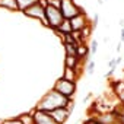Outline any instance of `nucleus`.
Here are the masks:
<instances>
[{
  "label": "nucleus",
  "mask_w": 124,
  "mask_h": 124,
  "mask_svg": "<svg viewBox=\"0 0 124 124\" xmlns=\"http://www.w3.org/2000/svg\"><path fill=\"white\" fill-rule=\"evenodd\" d=\"M69 101H70V99H67L66 96L60 95L58 92H55L54 89H51V91H48V92L39 99V102L37 104L35 109L50 112V111H53V109H55V108H63V107H66Z\"/></svg>",
  "instance_id": "1"
},
{
  "label": "nucleus",
  "mask_w": 124,
  "mask_h": 124,
  "mask_svg": "<svg viewBox=\"0 0 124 124\" xmlns=\"http://www.w3.org/2000/svg\"><path fill=\"white\" fill-rule=\"evenodd\" d=\"M44 19H45V26L51 28V29H57L60 26V23L63 22V15H61L60 9L53 8V6H45L44 8Z\"/></svg>",
  "instance_id": "2"
},
{
  "label": "nucleus",
  "mask_w": 124,
  "mask_h": 124,
  "mask_svg": "<svg viewBox=\"0 0 124 124\" xmlns=\"http://www.w3.org/2000/svg\"><path fill=\"white\" fill-rule=\"evenodd\" d=\"M53 89L55 92H58L60 95L66 96L67 99H73V96L76 93V83L75 82H70V80H66L63 78H60L58 80H55Z\"/></svg>",
  "instance_id": "3"
},
{
  "label": "nucleus",
  "mask_w": 124,
  "mask_h": 124,
  "mask_svg": "<svg viewBox=\"0 0 124 124\" xmlns=\"http://www.w3.org/2000/svg\"><path fill=\"white\" fill-rule=\"evenodd\" d=\"M60 12H61V15H63L64 19H72L76 15L82 13L83 9L75 2V0H61V3H60Z\"/></svg>",
  "instance_id": "4"
},
{
  "label": "nucleus",
  "mask_w": 124,
  "mask_h": 124,
  "mask_svg": "<svg viewBox=\"0 0 124 124\" xmlns=\"http://www.w3.org/2000/svg\"><path fill=\"white\" fill-rule=\"evenodd\" d=\"M22 13H23L25 16L31 18V19H37V21L42 22V25L45 26V19H44V8H42L38 2H37V3H34L32 6L26 8L25 10H22Z\"/></svg>",
  "instance_id": "5"
},
{
  "label": "nucleus",
  "mask_w": 124,
  "mask_h": 124,
  "mask_svg": "<svg viewBox=\"0 0 124 124\" xmlns=\"http://www.w3.org/2000/svg\"><path fill=\"white\" fill-rule=\"evenodd\" d=\"M32 115V123L34 124H57L53 117L50 115V112L47 111H39V109H34L31 112Z\"/></svg>",
  "instance_id": "6"
},
{
  "label": "nucleus",
  "mask_w": 124,
  "mask_h": 124,
  "mask_svg": "<svg viewBox=\"0 0 124 124\" xmlns=\"http://www.w3.org/2000/svg\"><path fill=\"white\" fill-rule=\"evenodd\" d=\"M69 21H70V25H72V31H82L85 26L91 25V22H89V19H88V16H86L85 12L76 15L75 18H72Z\"/></svg>",
  "instance_id": "7"
},
{
  "label": "nucleus",
  "mask_w": 124,
  "mask_h": 124,
  "mask_svg": "<svg viewBox=\"0 0 124 124\" xmlns=\"http://www.w3.org/2000/svg\"><path fill=\"white\" fill-rule=\"evenodd\" d=\"M50 115L53 117V120L57 124H64L69 120V117H70V114H69V111H67L66 107H63V108H55V109L50 111Z\"/></svg>",
  "instance_id": "8"
},
{
  "label": "nucleus",
  "mask_w": 124,
  "mask_h": 124,
  "mask_svg": "<svg viewBox=\"0 0 124 124\" xmlns=\"http://www.w3.org/2000/svg\"><path fill=\"white\" fill-rule=\"evenodd\" d=\"M111 114L114 115L115 124H124V104L118 101V104L111 109Z\"/></svg>",
  "instance_id": "9"
},
{
  "label": "nucleus",
  "mask_w": 124,
  "mask_h": 124,
  "mask_svg": "<svg viewBox=\"0 0 124 124\" xmlns=\"http://www.w3.org/2000/svg\"><path fill=\"white\" fill-rule=\"evenodd\" d=\"M123 61V57L121 55H117V57H114V58H111L109 61H108V72L104 75V78H111L114 73H115V70H117V67H118V64Z\"/></svg>",
  "instance_id": "10"
},
{
  "label": "nucleus",
  "mask_w": 124,
  "mask_h": 124,
  "mask_svg": "<svg viewBox=\"0 0 124 124\" xmlns=\"http://www.w3.org/2000/svg\"><path fill=\"white\" fill-rule=\"evenodd\" d=\"M79 76H80V70L79 69H70V67H64V73H63V79H66V80H70V82H78V79H79Z\"/></svg>",
  "instance_id": "11"
},
{
  "label": "nucleus",
  "mask_w": 124,
  "mask_h": 124,
  "mask_svg": "<svg viewBox=\"0 0 124 124\" xmlns=\"http://www.w3.org/2000/svg\"><path fill=\"white\" fill-rule=\"evenodd\" d=\"M54 32H55L60 38H63V35H66V34H72L70 21H69V19H63V22L60 23V26H58L57 29H54Z\"/></svg>",
  "instance_id": "12"
},
{
  "label": "nucleus",
  "mask_w": 124,
  "mask_h": 124,
  "mask_svg": "<svg viewBox=\"0 0 124 124\" xmlns=\"http://www.w3.org/2000/svg\"><path fill=\"white\" fill-rule=\"evenodd\" d=\"M79 63H80V58L78 55H66L64 57V67L79 69Z\"/></svg>",
  "instance_id": "13"
},
{
  "label": "nucleus",
  "mask_w": 124,
  "mask_h": 124,
  "mask_svg": "<svg viewBox=\"0 0 124 124\" xmlns=\"http://www.w3.org/2000/svg\"><path fill=\"white\" fill-rule=\"evenodd\" d=\"M0 8H2V9H6V10H12V12L19 10V9H18L16 0H0Z\"/></svg>",
  "instance_id": "14"
},
{
  "label": "nucleus",
  "mask_w": 124,
  "mask_h": 124,
  "mask_svg": "<svg viewBox=\"0 0 124 124\" xmlns=\"http://www.w3.org/2000/svg\"><path fill=\"white\" fill-rule=\"evenodd\" d=\"M38 0H16V3H18V9L22 12V10H25L26 8H29V6H32L34 3H37Z\"/></svg>",
  "instance_id": "15"
},
{
  "label": "nucleus",
  "mask_w": 124,
  "mask_h": 124,
  "mask_svg": "<svg viewBox=\"0 0 124 124\" xmlns=\"http://www.w3.org/2000/svg\"><path fill=\"white\" fill-rule=\"evenodd\" d=\"M78 45H79V44H67V42H63L66 55H76V48H78Z\"/></svg>",
  "instance_id": "16"
},
{
  "label": "nucleus",
  "mask_w": 124,
  "mask_h": 124,
  "mask_svg": "<svg viewBox=\"0 0 124 124\" xmlns=\"http://www.w3.org/2000/svg\"><path fill=\"white\" fill-rule=\"evenodd\" d=\"M85 72H86V75H93L95 73V60H89V61H86V67H85Z\"/></svg>",
  "instance_id": "17"
},
{
  "label": "nucleus",
  "mask_w": 124,
  "mask_h": 124,
  "mask_svg": "<svg viewBox=\"0 0 124 124\" xmlns=\"http://www.w3.org/2000/svg\"><path fill=\"white\" fill-rule=\"evenodd\" d=\"M92 29H93V28H92L91 25H88V26H85V28L80 31V32H82V38H83V41H86V39L91 37V34H92Z\"/></svg>",
  "instance_id": "18"
},
{
  "label": "nucleus",
  "mask_w": 124,
  "mask_h": 124,
  "mask_svg": "<svg viewBox=\"0 0 124 124\" xmlns=\"http://www.w3.org/2000/svg\"><path fill=\"white\" fill-rule=\"evenodd\" d=\"M98 45H99V44H98L96 39H92V41H91V44L88 45V47H89V54H91V55H95V54H96V51H98Z\"/></svg>",
  "instance_id": "19"
},
{
  "label": "nucleus",
  "mask_w": 124,
  "mask_h": 124,
  "mask_svg": "<svg viewBox=\"0 0 124 124\" xmlns=\"http://www.w3.org/2000/svg\"><path fill=\"white\" fill-rule=\"evenodd\" d=\"M98 23H99V15H98V13H95V15H93V18H92L91 26H92V28H96V26H98Z\"/></svg>",
  "instance_id": "20"
},
{
  "label": "nucleus",
  "mask_w": 124,
  "mask_h": 124,
  "mask_svg": "<svg viewBox=\"0 0 124 124\" xmlns=\"http://www.w3.org/2000/svg\"><path fill=\"white\" fill-rule=\"evenodd\" d=\"M2 124H22V121H21L19 118H13V120H6V121H3Z\"/></svg>",
  "instance_id": "21"
},
{
  "label": "nucleus",
  "mask_w": 124,
  "mask_h": 124,
  "mask_svg": "<svg viewBox=\"0 0 124 124\" xmlns=\"http://www.w3.org/2000/svg\"><path fill=\"white\" fill-rule=\"evenodd\" d=\"M120 42H124V28L120 29Z\"/></svg>",
  "instance_id": "22"
},
{
  "label": "nucleus",
  "mask_w": 124,
  "mask_h": 124,
  "mask_svg": "<svg viewBox=\"0 0 124 124\" xmlns=\"http://www.w3.org/2000/svg\"><path fill=\"white\" fill-rule=\"evenodd\" d=\"M121 47H123V42H118V44H117V47H115L117 53H120V51H121Z\"/></svg>",
  "instance_id": "23"
},
{
  "label": "nucleus",
  "mask_w": 124,
  "mask_h": 124,
  "mask_svg": "<svg viewBox=\"0 0 124 124\" xmlns=\"http://www.w3.org/2000/svg\"><path fill=\"white\" fill-rule=\"evenodd\" d=\"M118 101H120V102H123V104H124V92H123V93H121V95H120V96H118Z\"/></svg>",
  "instance_id": "24"
},
{
  "label": "nucleus",
  "mask_w": 124,
  "mask_h": 124,
  "mask_svg": "<svg viewBox=\"0 0 124 124\" xmlns=\"http://www.w3.org/2000/svg\"><path fill=\"white\" fill-rule=\"evenodd\" d=\"M118 25H120V28H124V19H120L118 21Z\"/></svg>",
  "instance_id": "25"
},
{
  "label": "nucleus",
  "mask_w": 124,
  "mask_h": 124,
  "mask_svg": "<svg viewBox=\"0 0 124 124\" xmlns=\"http://www.w3.org/2000/svg\"><path fill=\"white\" fill-rule=\"evenodd\" d=\"M102 2H104V3H105V2H109V0H102Z\"/></svg>",
  "instance_id": "26"
}]
</instances>
